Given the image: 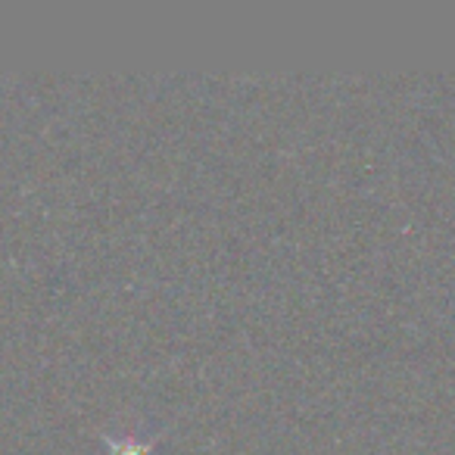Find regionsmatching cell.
Returning <instances> with one entry per match:
<instances>
[{"label": "cell", "instance_id": "cell-1", "mask_svg": "<svg viewBox=\"0 0 455 455\" xmlns=\"http://www.w3.org/2000/svg\"><path fill=\"white\" fill-rule=\"evenodd\" d=\"M165 430H159L156 436H147V440H140L138 434H109V430H97V436L103 440V446L109 449V455H153V446H156V440L163 436Z\"/></svg>", "mask_w": 455, "mask_h": 455}]
</instances>
